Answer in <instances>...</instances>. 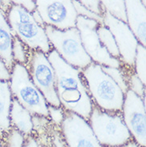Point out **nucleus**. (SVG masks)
<instances>
[{
    "label": "nucleus",
    "mask_w": 146,
    "mask_h": 147,
    "mask_svg": "<svg viewBox=\"0 0 146 147\" xmlns=\"http://www.w3.org/2000/svg\"><path fill=\"white\" fill-rule=\"evenodd\" d=\"M46 55L54 70L56 91L61 106L88 120L94 104L81 70L66 63L54 49Z\"/></svg>",
    "instance_id": "nucleus-1"
},
{
    "label": "nucleus",
    "mask_w": 146,
    "mask_h": 147,
    "mask_svg": "<svg viewBox=\"0 0 146 147\" xmlns=\"http://www.w3.org/2000/svg\"><path fill=\"white\" fill-rule=\"evenodd\" d=\"M81 71L94 106L108 112H121L124 98V92L104 72L102 66L92 62Z\"/></svg>",
    "instance_id": "nucleus-2"
},
{
    "label": "nucleus",
    "mask_w": 146,
    "mask_h": 147,
    "mask_svg": "<svg viewBox=\"0 0 146 147\" xmlns=\"http://www.w3.org/2000/svg\"><path fill=\"white\" fill-rule=\"evenodd\" d=\"M13 34L31 51H40L46 55L53 50L44 27L38 25L32 13L20 5L12 4L6 13Z\"/></svg>",
    "instance_id": "nucleus-3"
},
{
    "label": "nucleus",
    "mask_w": 146,
    "mask_h": 147,
    "mask_svg": "<svg viewBox=\"0 0 146 147\" xmlns=\"http://www.w3.org/2000/svg\"><path fill=\"white\" fill-rule=\"evenodd\" d=\"M9 85L13 98L17 100L30 114L49 116L47 102L34 84L27 66L15 63L11 71Z\"/></svg>",
    "instance_id": "nucleus-4"
},
{
    "label": "nucleus",
    "mask_w": 146,
    "mask_h": 147,
    "mask_svg": "<svg viewBox=\"0 0 146 147\" xmlns=\"http://www.w3.org/2000/svg\"><path fill=\"white\" fill-rule=\"evenodd\" d=\"M88 120L97 139L102 146H119L132 139L121 112H108L94 106Z\"/></svg>",
    "instance_id": "nucleus-5"
},
{
    "label": "nucleus",
    "mask_w": 146,
    "mask_h": 147,
    "mask_svg": "<svg viewBox=\"0 0 146 147\" xmlns=\"http://www.w3.org/2000/svg\"><path fill=\"white\" fill-rule=\"evenodd\" d=\"M45 31L53 49L66 63L75 68L83 70L92 63L85 51L77 28L56 29L46 25Z\"/></svg>",
    "instance_id": "nucleus-6"
},
{
    "label": "nucleus",
    "mask_w": 146,
    "mask_h": 147,
    "mask_svg": "<svg viewBox=\"0 0 146 147\" xmlns=\"http://www.w3.org/2000/svg\"><path fill=\"white\" fill-rule=\"evenodd\" d=\"M29 66L27 69L34 84L42 94L48 105L61 107L56 91L54 70L47 55L40 51H32Z\"/></svg>",
    "instance_id": "nucleus-7"
},
{
    "label": "nucleus",
    "mask_w": 146,
    "mask_h": 147,
    "mask_svg": "<svg viewBox=\"0 0 146 147\" xmlns=\"http://www.w3.org/2000/svg\"><path fill=\"white\" fill-rule=\"evenodd\" d=\"M99 24L98 21L94 19L77 16L76 27L79 30L85 51L94 63L101 66L120 68V60L112 57L100 42L97 33Z\"/></svg>",
    "instance_id": "nucleus-8"
},
{
    "label": "nucleus",
    "mask_w": 146,
    "mask_h": 147,
    "mask_svg": "<svg viewBox=\"0 0 146 147\" xmlns=\"http://www.w3.org/2000/svg\"><path fill=\"white\" fill-rule=\"evenodd\" d=\"M34 3L45 25L59 30L76 26L77 15L72 0H34Z\"/></svg>",
    "instance_id": "nucleus-9"
},
{
    "label": "nucleus",
    "mask_w": 146,
    "mask_h": 147,
    "mask_svg": "<svg viewBox=\"0 0 146 147\" xmlns=\"http://www.w3.org/2000/svg\"><path fill=\"white\" fill-rule=\"evenodd\" d=\"M121 114L132 138L140 146L145 147V99L128 90L124 94Z\"/></svg>",
    "instance_id": "nucleus-10"
},
{
    "label": "nucleus",
    "mask_w": 146,
    "mask_h": 147,
    "mask_svg": "<svg viewBox=\"0 0 146 147\" xmlns=\"http://www.w3.org/2000/svg\"><path fill=\"white\" fill-rule=\"evenodd\" d=\"M103 24L110 30L116 41L120 54V63L133 67L138 40L128 26L127 22L118 19L108 11L103 14Z\"/></svg>",
    "instance_id": "nucleus-11"
},
{
    "label": "nucleus",
    "mask_w": 146,
    "mask_h": 147,
    "mask_svg": "<svg viewBox=\"0 0 146 147\" xmlns=\"http://www.w3.org/2000/svg\"><path fill=\"white\" fill-rule=\"evenodd\" d=\"M61 126L68 147H103L89 121L78 114L66 110Z\"/></svg>",
    "instance_id": "nucleus-12"
},
{
    "label": "nucleus",
    "mask_w": 146,
    "mask_h": 147,
    "mask_svg": "<svg viewBox=\"0 0 146 147\" xmlns=\"http://www.w3.org/2000/svg\"><path fill=\"white\" fill-rule=\"evenodd\" d=\"M126 22L139 43L146 46V7L141 0H124Z\"/></svg>",
    "instance_id": "nucleus-13"
},
{
    "label": "nucleus",
    "mask_w": 146,
    "mask_h": 147,
    "mask_svg": "<svg viewBox=\"0 0 146 147\" xmlns=\"http://www.w3.org/2000/svg\"><path fill=\"white\" fill-rule=\"evenodd\" d=\"M14 34L7 19L6 14L0 8V57L9 70L15 64L12 57V45Z\"/></svg>",
    "instance_id": "nucleus-14"
},
{
    "label": "nucleus",
    "mask_w": 146,
    "mask_h": 147,
    "mask_svg": "<svg viewBox=\"0 0 146 147\" xmlns=\"http://www.w3.org/2000/svg\"><path fill=\"white\" fill-rule=\"evenodd\" d=\"M10 120L11 126L23 134H30L33 130L31 114L15 98L12 101Z\"/></svg>",
    "instance_id": "nucleus-15"
},
{
    "label": "nucleus",
    "mask_w": 146,
    "mask_h": 147,
    "mask_svg": "<svg viewBox=\"0 0 146 147\" xmlns=\"http://www.w3.org/2000/svg\"><path fill=\"white\" fill-rule=\"evenodd\" d=\"M12 101L9 82L0 80V133H7L11 128L10 112Z\"/></svg>",
    "instance_id": "nucleus-16"
},
{
    "label": "nucleus",
    "mask_w": 146,
    "mask_h": 147,
    "mask_svg": "<svg viewBox=\"0 0 146 147\" xmlns=\"http://www.w3.org/2000/svg\"><path fill=\"white\" fill-rule=\"evenodd\" d=\"M100 42L112 57L120 60V54L117 48L116 41L110 30L103 23H100L97 29Z\"/></svg>",
    "instance_id": "nucleus-17"
},
{
    "label": "nucleus",
    "mask_w": 146,
    "mask_h": 147,
    "mask_svg": "<svg viewBox=\"0 0 146 147\" xmlns=\"http://www.w3.org/2000/svg\"><path fill=\"white\" fill-rule=\"evenodd\" d=\"M146 49L141 44L139 43L136 51L135 59H134V70L137 77L141 79L144 84L146 83Z\"/></svg>",
    "instance_id": "nucleus-18"
},
{
    "label": "nucleus",
    "mask_w": 146,
    "mask_h": 147,
    "mask_svg": "<svg viewBox=\"0 0 146 147\" xmlns=\"http://www.w3.org/2000/svg\"><path fill=\"white\" fill-rule=\"evenodd\" d=\"M103 7L110 14L126 22L124 0H99Z\"/></svg>",
    "instance_id": "nucleus-19"
},
{
    "label": "nucleus",
    "mask_w": 146,
    "mask_h": 147,
    "mask_svg": "<svg viewBox=\"0 0 146 147\" xmlns=\"http://www.w3.org/2000/svg\"><path fill=\"white\" fill-rule=\"evenodd\" d=\"M26 48L28 47L26 45L14 35L12 45V57L15 63H19L26 66V64L28 63L30 59L29 55H27Z\"/></svg>",
    "instance_id": "nucleus-20"
},
{
    "label": "nucleus",
    "mask_w": 146,
    "mask_h": 147,
    "mask_svg": "<svg viewBox=\"0 0 146 147\" xmlns=\"http://www.w3.org/2000/svg\"><path fill=\"white\" fill-rule=\"evenodd\" d=\"M102 68L104 72H106L119 86V87L124 92V94H125L129 90L127 78L124 77V74L121 71L120 68L106 66H102Z\"/></svg>",
    "instance_id": "nucleus-21"
},
{
    "label": "nucleus",
    "mask_w": 146,
    "mask_h": 147,
    "mask_svg": "<svg viewBox=\"0 0 146 147\" xmlns=\"http://www.w3.org/2000/svg\"><path fill=\"white\" fill-rule=\"evenodd\" d=\"M129 90H130L139 97L145 99V85L141 81L135 72L129 75L127 79Z\"/></svg>",
    "instance_id": "nucleus-22"
},
{
    "label": "nucleus",
    "mask_w": 146,
    "mask_h": 147,
    "mask_svg": "<svg viewBox=\"0 0 146 147\" xmlns=\"http://www.w3.org/2000/svg\"><path fill=\"white\" fill-rule=\"evenodd\" d=\"M7 138V147H23L25 144L24 134L15 128L10 129Z\"/></svg>",
    "instance_id": "nucleus-23"
},
{
    "label": "nucleus",
    "mask_w": 146,
    "mask_h": 147,
    "mask_svg": "<svg viewBox=\"0 0 146 147\" xmlns=\"http://www.w3.org/2000/svg\"><path fill=\"white\" fill-rule=\"evenodd\" d=\"M72 2H73V7L75 8V11L77 12V16H82L85 18L96 20L99 23H103L102 16L97 15V14L94 13L93 11H89V9L85 7L84 6H82L77 0H72Z\"/></svg>",
    "instance_id": "nucleus-24"
},
{
    "label": "nucleus",
    "mask_w": 146,
    "mask_h": 147,
    "mask_svg": "<svg viewBox=\"0 0 146 147\" xmlns=\"http://www.w3.org/2000/svg\"><path fill=\"white\" fill-rule=\"evenodd\" d=\"M77 1L82 6H84L85 7L101 16H103V14L106 11L99 0H77Z\"/></svg>",
    "instance_id": "nucleus-25"
},
{
    "label": "nucleus",
    "mask_w": 146,
    "mask_h": 147,
    "mask_svg": "<svg viewBox=\"0 0 146 147\" xmlns=\"http://www.w3.org/2000/svg\"><path fill=\"white\" fill-rule=\"evenodd\" d=\"M48 113L56 125H61L64 119V112L61 107H56L48 105Z\"/></svg>",
    "instance_id": "nucleus-26"
},
{
    "label": "nucleus",
    "mask_w": 146,
    "mask_h": 147,
    "mask_svg": "<svg viewBox=\"0 0 146 147\" xmlns=\"http://www.w3.org/2000/svg\"><path fill=\"white\" fill-rule=\"evenodd\" d=\"M11 78V70L8 69L3 60L0 57V80L9 82Z\"/></svg>",
    "instance_id": "nucleus-27"
},
{
    "label": "nucleus",
    "mask_w": 146,
    "mask_h": 147,
    "mask_svg": "<svg viewBox=\"0 0 146 147\" xmlns=\"http://www.w3.org/2000/svg\"><path fill=\"white\" fill-rule=\"evenodd\" d=\"M10 1L13 4L22 6L30 12H32L35 10V3L34 0H10Z\"/></svg>",
    "instance_id": "nucleus-28"
},
{
    "label": "nucleus",
    "mask_w": 146,
    "mask_h": 147,
    "mask_svg": "<svg viewBox=\"0 0 146 147\" xmlns=\"http://www.w3.org/2000/svg\"><path fill=\"white\" fill-rule=\"evenodd\" d=\"M32 13V15H33L34 18V20H35V22L38 24V25H40L41 26H42V27H45V23H44L43 20H42V18L41 17V15H39V13L38 12L36 9L34 10V11L31 12Z\"/></svg>",
    "instance_id": "nucleus-29"
},
{
    "label": "nucleus",
    "mask_w": 146,
    "mask_h": 147,
    "mask_svg": "<svg viewBox=\"0 0 146 147\" xmlns=\"http://www.w3.org/2000/svg\"><path fill=\"white\" fill-rule=\"evenodd\" d=\"M23 147H38V145L36 141L33 138L30 137V138H27Z\"/></svg>",
    "instance_id": "nucleus-30"
},
{
    "label": "nucleus",
    "mask_w": 146,
    "mask_h": 147,
    "mask_svg": "<svg viewBox=\"0 0 146 147\" xmlns=\"http://www.w3.org/2000/svg\"><path fill=\"white\" fill-rule=\"evenodd\" d=\"M113 147H141L133 139H131L130 141H129L128 142L124 143V145H121L119 146H113Z\"/></svg>",
    "instance_id": "nucleus-31"
},
{
    "label": "nucleus",
    "mask_w": 146,
    "mask_h": 147,
    "mask_svg": "<svg viewBox=\"0 0 146 147\" xmlns=\"http://www.w3.org/2000/svg\"><path fill=\"white\" fill-rule=\"evenodd\" d=\"M54 143V147H63L62 142H61V140L59 139V137H55Z\"/></svg>",
    "instance_id": "nucleus-32"
},
{
    "label": "nucleus",
    "mask_w": 146,
    "mask_h": 147,
    "mask_svg": "<svg viewBox=\"0 0 146 147\" xmlns=\"http://www.w3.org/2000/svg\"><path fill=\"white\" fill-rule=\"evenodd\" d=\"M141 2L142 3L143 5H145L146 7V0H141Z\"/></svg>",
    "instance_id": "nucleus-33"
},
{
    "label": "nucleus",
    "mask_w": 146,
    "mask_h": 147,
    "mask_svg": "<svg viewBox=\"0 0 146 147\" xmlns=\"http://www.w3.org/2000/svg\"><path fill=\"white\" fill-rule=\"evenodd\" d=\"M0 147H3L2 146V143H1V140H0Z\"/></svg>",
    "instance_id": "nucleus-34"
},
{
    "label": "nucleus",
    "mask_w": 146,
    "mask_h": 147,
    "mask_svg": "<svg viewBox=\"0 0 146 147\" xmlns=\"http://www.w3.org/2000/svg\"><path fill=\"white\" fill-rule=\"evenodd\" d=\"M1 4H2V0H0V7H1Z\"/></svg>",
    "instance_id": "nucleus-35"
},
{
    "label": "nucleus",
    "mask_w": 146,
    "mask_h": 147,
    "mask_svg": "<svg viewBox=\"0 0 146 147\" xmlns=\"http://www.w3.org/2000/svg\"></svg>",
    "instance_id": "nucleus-36"
}]
</instances>
